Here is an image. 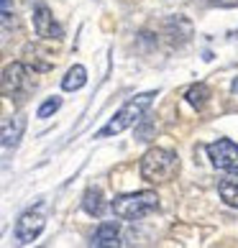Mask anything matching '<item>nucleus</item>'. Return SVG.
Here are the masks:
<instances>
[{"instance_id":"obj_10","label":"nucleus","mask_w":238,"mask_h":248,"mask_svg":"<svg viewBox=\"0 0 238 248\" xmlns=\"http://www.w3.org/2000/svg\"><path fill=\"white\" fill-rule=\"evenodd\" d=\"M85 82H87V69L82 67V64H75L67 75H64L62 79V87L67 90V93H75V90H82L85 87Z\"/></svg>"},{"instance_id":"obj_5","label":"nucleus","mask_w":238,"mask_h":248,"mask_svg":"<svg viewBox=\"0 0 238 248\" xmlns=\"http://www.w3.org/2000/svg\"><path fill=\"white\" fill-rule=\"evenodd\" d=\"M207 156L215 169L238 171V143L231 139H218L207 146Z\"/></svg>"},{"instance_id":"obj_8","label":"nucleus","mask_w":238,"mask_h":248,"mask_svg":"<svg viewBox=\"0 0 238 248\" xmlns=\"http://www.w3.org/2000/svg\"><path fill=\"white\" fill-rule=\"evenodd\" d=\"M23 131H26V118L23 115H13V121H5L3 123V149L5 151L16 149Z\"/></svg>"},{"instance_id":"obj_13","label":"nucleus","mask_w":238,"mask_h":248,"mask_svg":"<svg viewBox=\"0 0 238 248\" xmlns=\"http://www.w3.org/2000/svg\"><path fill=\"white\" fill-rule=\"evenodd\" d=\"M207 97H210V90L205 87V85H192L190 90H187V103L192 105V108H205V103H207Z\"/></svg>"},{"instance_id":"obj_6","label":"nucleus","mask_w":238,"mask_h":248,"mask_svg":"<svg viewBox=\"0 0 238 248\" xmlns=\"http://www.w3.org/2000/svg\"><path fill=\"white\" fill-rule=\"evenodd\" d=\"M44 215H41V210H29V213H23L21 217L16 220V228H13V235H16V243H21V246H29L33 243L36 238L41 235L44 231Z\"/></svg>"},{"instance_id":"obj_3","label":"nucleus","mask_w":238,"mask_h":248,"mask_svg":"<svg viewBox=\"0 0 238 248\" xmlns=\"http://www.w3.org/2000/svg\"><path fill=\"white\" fill-rule=\"evenodd\" d=\"M115 217L121 220H141L146 215H151L159 207V195L151 189L146 192H131V195H121L111 202Z\"/></svg>"},{"instance_id":"obj_9","label":"nucleus","mask_w":238,"mask_h":248,"mask_svg":"<svg viewBox=\"0 0 238 248\" xmlns=\"http://www.w3.org/2000/svg\"><path fill=\"white\" fill-rule=\"evenodd\" d=\"M118 238H121V228L118 223H100L97 231L93 233V241L90 246H118Z\"/></svg>"},{"instance_id":"obj_14","label":"nucleus","mask_w":238,"mask_h":248,"mask_svg":"<svg viewBox=\"0 0 238 248\" xmlns=\"http://www.w3.org/2000/svg\"><path fill=\"white\" fill-rule=\"evenodd\" d=\"M59 105H62V100H59V97H49V100H44V103L39 105L36 115H39V118H49L51 113H57V110H59Z\"/></svg>"},{"instance_id":"obj_1","label":"nucleus","mask_w":238,"mask_h":248,"mask_svg":"<svg viewBox=\"0 0 238 248\" xmlns=\"http://www.w3.org/2000/svg\"><path fill=\"white\" fill-rule=\"evenodd\" d=\"M154 97H157V93H143V95L131 97V100H128V103L111 118V121H108V125H105L97 136H100V139H108V136H118V133H123L126 128L136 125V123H139L141 118L146 115V110L151 108Z\"/></svg>"},{"instance_id":"obj_11","label":"nucleus","mask_w":238,"mask_h":248,"mask_svg":"<svg viewBox=\"0 0 238 248\" xmlns=\"http://www.w3.org/2000/svg\"><path fill=\"white\" fill-rule=\"evenodd\" d=\"M218 195H221L223 202H228L231 207H238V174H231V177L221 179V185H218Z\"/></svg>"},{"instance_id":"obj_4","label":"nucleus","mask_w":238,"mask_h":248,"mask_svg":"<svg viewBox=\"0 0 238 248\" xmlns=\"http://www.w3.org/2000/svg\"><path fill=\"white\" fill-rule=\"evenodd\" d=\"M33 87V79H31V69L21 62H13L3 69V95L5 97H16V100H23L21 95H29Z\"/></svg>"},{"instance_id":"obj_2","label":"nucleus","mask_w":238,"mask_h":248,"mask_svg":"<svg viewBox=\"0 0 238 248\" xmlns=\"http://www.w3.org/2000/svg\"><path fill=\"white\" fill-rule=\"evenodd\" d=\"M179 171V156L169 149H149L141 159V177L151 185L169 182Z\"/></svg>"},{"instance_id":"obj_12","label":"nucleus","mask_w":238,"mask_h":248,"mask_svg":"<svg viewBox=\"0 0 238 248\" xmlns=\"http://www.w3.org/2000/svg\"><path fill=\"white\" fill-rule=\"evenodd\" d=\"M82 207H85L87 215L100 217V215H103V210H105L103 192H100V189H87V192H85V200H82Z\"/></svg>"},{"instance_id":"obj_7","label":"nucleus","mask_w":238,"mask_h":248,"mask_svg":"<svg viewBox=\"0 0 238 248\" xmlns=\"http://www.w3.org/2000/svg\"><path fill=\"white\" fill-rule=\"evenodd\" d=\"M33 31L36 36H41V39H49V41H59L64 31L62 26L54 21V16L47 5H36L33 8Z\"/></svg>"},{"instance_id":"obj_15","label":"nucleus","mask_w":238,"mask_h":248,"mask_svg":"<svg viewBox=\"0 0 238 248\" xmlns=\"http://www.w3.org/2000/svg\"><path fill=\"white\" fill-rule=\"evenodd\" d=\"M0 3H3V29L8 31L11 18H13V3H11V0H0Z\"/></svg>"}]
</instances>
